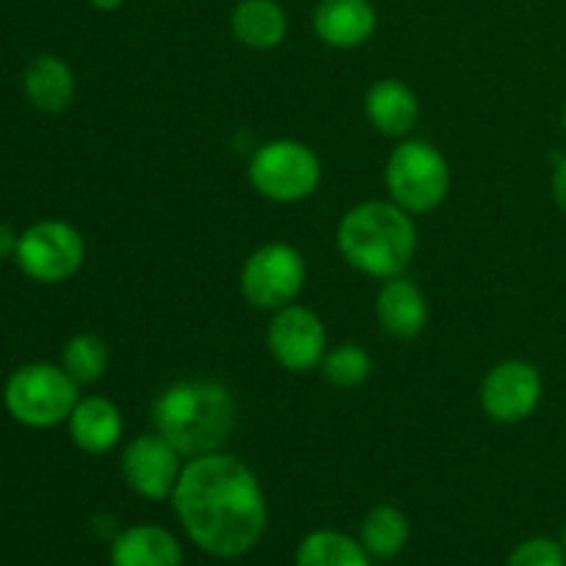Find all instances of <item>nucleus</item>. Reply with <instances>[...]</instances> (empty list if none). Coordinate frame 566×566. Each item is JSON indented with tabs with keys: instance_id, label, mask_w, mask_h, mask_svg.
Wrapping results in <instances>:
<instances>
[{
	"instance_id": "obj_20",
	"label": "nucleus",
	"mask_w": 566,
	"mask_h": 566,
	"mask_svg": "<svg viewBox=\"0 0 566 566\" xmlns=\"http://www.w3.org/2000/svg\"><path fill=\"white\" fill-rule=\"evenodd\" d=\"M359 542L368 551L370 558L379 562H390V558L401 556V551L409 542V520L401 509L381 503L374 506L363 520L359 528Z\"/></svg>"
},
{
	"instance_id": "obj_7",
	"label": "nucleus",
	"mask_w": 566,
	"mask_h": 566,
	"mask_svg": "<svg viewBox=\"0 0 566 566\" xmlns=\"http://www.w3.org/2000/svg\"><path fill=\"white\" fill-rule=\"evenodd\" d=\"M249 180L254 191L271 202L293 205L307 199L321 182V164L315 153L304 144L280 138L269 142L252 155Z\"/></svg>"
},
{
	"instance_id": "obj_5",
	"label": "nucleus",
	"mask_w": 566,
	"mask_h": 566,
	"mask_svg": "<svg viewBox=\"0 0 566 566\" xmlns=\"http://www.w3.org/2000/svg\"><path fill=\"white\" fill-rule=\"evenodd\" d=\"M387 191L392 202L407 213H431L440 208L451 188L446 158L429 142H403L392 149L385 169Z\"/></svg>"
},
{
	"instance_id": "obj_15",
	"label": "nucleus",
	"mask_w": 566,
	"mask_h": 566,
	"mask_svg": "<svg viewBox=\"0 0 566 566\" xmlns=\"http://www.w3.org/2000/svg\"><path fill=\"white\" fill-rule=\"evenodd\" d=\"M22 92L42 114H64L75 97V75L61 55L42 53L22 72Z\"/></svg>"
},
{
	"instance_id": "obj_17",
	"label": "nucleus",
	"mask_w": 566,
	"mask_h": 566,
	"mask_svg": "<svg viewBox=\"0 0 566 566\" xmlns=\"http://www.w3.org/2000/svg\"><path fill=\"white\" fill-rule=\"evenodd\" d=\"M365 114H368V122L376 130L390 138H401L412 130L420 116L418 94L403 81L387 77V81L374 83L368 88V94H365Z\"/></svg>"
},
{
	"instance_id": "obj_14",
	"label": "nucleus",
	"mask_w": 566,
	"mask_h": 566,
	"mask_svg": "<svg viewBox=\"0 0 566 566\" xmlns=\"http://www.w3.org/2000/svg\"><path fill=\"white\" fill-rule=\"evenodd\" d=\"M111 566H182V547L160 525H130L111 539Z\"/></svg>"
},
{
	"instance_id": "obj_4",
	"label": "nucleus",
	"mask_w": 566,
	"mask_h": 566,
	"mask_svg": "<svg viewBox=\"0 0 566 566\" xmlns=\"http://www.w3.org/2000/svg\"><path fill=\"white\" fill-rule=\"evenodd\" d=\"M77 381L61 365H20L3 385V407L25 429H53L70 420L81 401Z\"/></svg>"
},
{
	"instance_id": "obj_18",
	"label": "nucleus",
	"mask_w": 566,
	"mask_h": 566,
	"mask_svg": "<svg viewBox=\"0 0 566 566\" xmlns=\"http://www.w3.org/2000/svg\"><path fill=\"white\" fill-rule=\"evenodd\" d=\"M232 36L252 50H271L287 33V14L276 0H241L230 17Z\"/></svg>"
},
{
	"instance_id": "obj_1",
	"label": "nucleus",
	"mask_w": 566,
	"mask_h": 566,
	"mask_svg": "<svg viewBox=\"0 0 566 566\" xmlns=\"http://www.w3.org/2000/svg\"><path fill=\"white\" fill-rule=\"evenodd\" d=\"M171 509L188 539L213 558H241L260 545L269 525L258 475L230 453H205L182 468Z\"/></svg>"
},
{
	"instance_id": "obj_28",
	"label": "nucleus",
	"mask_w": 566,
	"mask_h": 566,
	"mask_svg": "<svg viewBox=\"0 0 566 566\" xmlns=\"http://www.w3.org/2000/svg\"><path fill=\"white\" fill-rule=\"evenodd\" d=\"M562 547H564V553H566V528H564V534H562Z\"/></svg>"
},
{
	"instance_id": "obj_3",
	"label": "nucleus",
	"mask_w": 566,
	"mask_h": 566,
	"mask_svg": "<svg viewBox=\"0 0 566 566\" xmlns=\"http://www.w3.org/2000/svg\"><path fill=\"white\" fill-rule=\"evenodd\" d=\"M337 249L363 274L390 280L412 263L418 230L412 216L396 202H363L343 216Z\"/></svg>"
},
{
	"instance_id": "obj_8",
	"label": "nucleus",
	"mask_w": 566,
	"mask_h": 566,
	"mask_svg": "<svg viewBox=\"0 0 566 566\" xmlns=\"http://www.w3.org/2000/svg\"><path fill=\"white\" fill-rule=\"evenodd\" d=\"M307 280L304 258L291 243H265L254 249L241 271V291L258 310H282L293 304Z\"/></svg>"
},
{
	"instance_id": "obj_16",
	"label": "nucleus",
	"mask_w": 566,
	"mask_h": 566,
	"mask_svg": "<svg viewBox=\"0 0 566 566\" xmlns=\"http://www.w3.org/2000/svg\"><path fill=\"white\" fill-rule=\"evenodd\" d=\"M70 437L83 453H108L122 437V412L103 396H86L75 403L70 420Z\"/></svg>"
},
{
	"instance_id": "obj_11",
	"label": "nucleus",
	"mask_w": 566,
	"mask_h": 566,
	"mask_svg": "<svg viewBox=\"0 0 566 566\" xmlns=\"http://www.w3.org/2000/svg\"><path fill=\"white\" fill-rule=\"evenodd\" d=\"M542 374L523 359H506L486 374L481 385L484 412L497 423H520L536 412L542 401Z\"/></svg>"
},
{
	"instance_id": "obj_23",
	"label": "nucleus",
	"mask_w": 566,
	"mask_h": 566,
	"mask_svg": "<svg viewBox=\"0 0 566 566\" xmlns=\"http://www.w3.org/2000/svg\"><path fill=\"white\" fill-rule=\"evenodd\" d=\"M506 566H566V553L551 536H531L514 547Z\"/></svg>"
},
{
	"instance_id": "obj_24",
	"label": "nucleus",
	"mask_w": 566,
	"mask_h": 566,
	"mask_svg": "<svg viewBox=\"0 0 566 566\" xmlns=\"http://www.w3.org/2000/svg\"><path fill=\"white\" fill-rule=\"evenodd\" d=\"M551 191H553V202L558 205V210L566 213V158L556 160V169H553V180H551Z\"/></svg>"
},
{
	"instance_id": "obj_2",
	"label": "nucleus",
	"mask_w": 566,
	"mask_h": 566,
	"mask_svg": "<svg viewBox=\"0 0 566 566\" xmlns=\"http://www.w3.org/2000/svg\"><path fill=\"white\" fill-rule=\"evenodd\" d=\"M235 420L238 403L230 387L213 379L177 381L153 407L155 431L188 459L219 451L230 440Z\"/></svg>"
},
{
	"instance_id": "obj_10",
	"label": "nucleus",
	"mask_w": 566,
	"mask_h": 566,
	"mask_svg": "<svg viewBox=\"0 0 566 566\" xmlns=\"http://www.w3.org/2000/svg\"><path fill=\"white\" fill-rule=\"evenodd\" d=\"M269 348L285 370H313L326 357V329L313 310L287 304L271 318Z\"/></svg>"
},
{
	"instance_id": "obj_27",
	"label": "nucleus",
	"mask_w": 566,
	"mask_h": 566,
	"mask_svg": "<svg viewBox=\"0 0 566 566\" xmlns=\"http://www.w3.org/2000/svg\"><path fill=\"white\" fill-rule=\"evenodd\" d=\"M562 125H564V133H566V99H564V108H562Z\"/></svg>"
},
{
	"instance_id": "obj_12",
	"label": "nucleus",
	"mask_w": 566,
	"mask_h": 566,
	"mask_svg": "<svg viewBox=\"0 0 566 566\" xmlns=\"http://www.w3.org/2000/svg\"><path fill=\"white\" fill-rule=\"evenodd\" d=\"M313 28L329 48H359L374 36L376 9L370 0H321L315 6Z\"/></svg>"
},
{
	"instance_id": "obj_13",
	"label": "nucleus",
	"mask_w": 566,
	"mask_h": 566,
	"mask_svg": "<svg viewBox=\"0 0 566 566\" xmlns=\"http://www.w3.org/2000/svg\"><path fill=\"white\" fill-rule=\"evenodd\" d=\"M376 318L387 335L412 340L426 329V321H429L423 291L412 280L390 276L376 296Z\"/></svg>"
},
{
	"instance_id": "obj_25",
	"label": "nucleus",
	"mask_w": 566,
	"mask_h": 566,
	"mask_svg": "<svg viewBox=\"0 0 566 566\" xmlns=\"http://www.w3.org/2000/svg\"><path fill=\"white\" fill-rule=\"evenodd\" d=\"M17 241H20V235H17V232L11 230V227L6 224V221H0V260L14 258Z\"/></svg>"
},
{
	"instance_id": "obj_19",
	"label": "nucleus",
	"mask_w": 566,
	"mask_h": 566,
	"mask_svg": "<svg viewBox=\"0 0 566 566\" xmlns=\"http://www.w3.org/2000/svg\"><path fill=\"white\" fill-rule=\"evenodd\" d=\"M293 566H370V556L363 542L343 531L321 528L298 542Z\"/></svg>"
},
{
	"instance_id": "obj_26",
	"label": "nucleus",
	"mask_w": 566,
	"mask_h": 566,
	"mask_svg": "<svg viewBox=\"0 0 566 566\" xmlns=\"http://www.w3.org/2000/svg\"><path fill=\"white\" fill-rule=\"evenodd\" d=\"M88 3H92L97 11H116L125 6V0H88Z\"/></svg>"
},
{
	"instance_id": "obj_21",
	"label": "nucleus",
	"mask_w": 566,
	"mask_h": 566,
	"mask_svg": "<svg viewBox=\"0 0 566 566\" xmlns=\"http://www.w3.org/2000/svg\"><path fill=\"white\" fill-rule=\"evenodd\" d=\"M61 368L77 381V385H94L108 370V346L103 337L83 332L66 340L61 348Z\"/></svg>"
},
{
	"instance_id": "obj_6",
	"label": "nucleus",
	"mask_w": 566,
	"mask_h": 566,
	"mask_svg": "<svg viewBox=\"0 0 566 566\" xmlns=\"http://www.w3.org/2000/svg\"><path fill=\"white\" fill-rule=\"evenodd\" d=\"M86 260V243L72 224L44 219L20 232L14 263L22 274L39 285H59L75 276Z\"/></svg>"
},
{
	"instance_id": "obj_22",
	"label": "nucleus",
	"mask_w": 566,
	"mask_h": 566,
	"mask_svg": "<svg viewBox=\"0 0 566 566\" xmlns=\"http://www.w3.org/2000/svg\"><path fill=\"white\" fill-rule=\"evenodd\" d=\"M321 370H324V379L329 385L340 387V390H352V387H359L368 379L374 363H370L368 352L363 346H337L326 352Z\"/></svg>"
},
{
	"instance_id": "obj_9",
	"label": "nucleus",
	"mask_w": 566,
	"mask_h": 566,
	"mask_svg": "<svg viewBox=\"0 0 566 566\" xmlns=\"http://www.w3.org/2000/svg\"><path fill=\"white\" fill-rule=\"evenodd\" d=\"M180 473V451L160 434L136 437L122 453L125 484L144 501H171Z\"/></svg>"
}]
</instances>
